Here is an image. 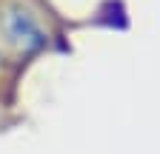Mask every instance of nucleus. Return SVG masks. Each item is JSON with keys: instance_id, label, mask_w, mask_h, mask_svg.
Returning a JSON list of instances; mask_svg holds the SVG:
<instances>
[{"instance_id": "1", "label": "nucleus", "mask_w": 160, "mask_h": 154, "mask_svg": "<svg viewBox=\"0 0 160 154\" xmlns=\"http://www.w3.org/2000/svg\"><path fill=\"white\" fill-rule=\"evenodd\" d=\"M0 37L20 54H34L49 46V29L26 0H6L0 6Z\"/></svg>"}, {"instance_id": "2", "label": "nucleus", "mask_w": 160, "mask_h": 154, "mask_svg": "<svg viewBox=\"0 0 160 154\" xmlns=\"http://www.w3.org/2000/svg\"><path fill=\"white\" fill-rule=\"evenodd\" d=\"M0 69H3V54H0Z\"/></svg>"}]
</instances>
